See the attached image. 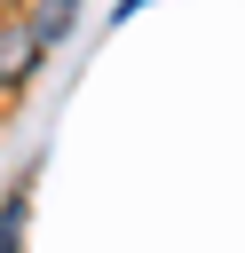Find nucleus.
Listing matches in <instances>:
<instances>
[{"label": "nucleus", "instance_id": "nucleus-3", "mask_svg": "<svg viewBox=\"0 0 245 253\" xmlns=\"http://www.w3.org/2000/svg\"><path fill=\"white\" fill-rule=\"evenodd\" d=\"M16 237H24V190L0 198V253H16Z\"/></svg>", "mask_w": 245, "mask_h": 253}, {"label": "nucleus", "instance_id": "nucleus-1", "mask_svg": "<svg viewBox=\"0 0 245 253\" xmlns=\"http://www.w3.org/2000/svg\"><path fill=\"white\" fill-rule=\"evenodd\" d=\"M40 63V32H32V16L24 24H0V79H24Z\"/></svg>", "mask_w": 245, "mask_h": 253}, {"label": "nucleus", "instance_id": "nucleus-2", "mask_svg": "<svg viewBox=\"0 0 245 253\" xmlns=\"http://www.w3.org/2000/svg\"><path fill=\"white\" fill-rule=\"evenodd\" d=\"M71 16H79V0H40V16H32V32H40V47H55V40L71 32Z\"/></svg>", "mask_w": 245, "mask_h": 253}]
</instances>
